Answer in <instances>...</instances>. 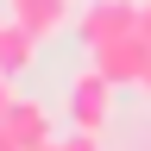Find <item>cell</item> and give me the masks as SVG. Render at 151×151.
Masks as SVG:
<instances>
[{"instance_id": "6da1fadb", "label": "cell", "mask_w": 151, "mask_h": 151, "mask_svg": "<svg viewBox=\"0 0 151 151\" xmlns=\"http://www.w3.org/2000/svg\"><path fill=\"white\" fill-rule=\"evenodd\" d=\"M113 94H120V88L107 82V69L88 63L69 82V120H76V132H94V139H101V132L113 126Z\"/></svg>"}, {"instance_id": "7a4b0ae2", "label": "cell", "mask_w": 151, "mask_h": 151, "mask_svg": "<svg viewBox=\"0 0 151 151\" xmlns=\"http://www.w3.org/2000/svg\"><path fill=\"white\" fill-rule=\"evenodd\" d=\"M139 25H145V6H139V0H88L82 44L101 50V44H113V38H126V32H139Z\"/></svg>"}, {"instance_id": "3957f363", "label": "cell", "mask_w": 151, "mask_h": 151, "mask_svg": "<svg viewBox=\"0 0 151 151\" xmlns=\"http://www.w3.org/2000/svg\"><path fill=\"white\" fill-rule=\"evenodd\" d=\"M94 69H107L113 88H139L145 69H151V38L145 32H126V38H113V44H101L94 50Z\"/></svg>"}, {"instance_id": "277c9868", "label": "cell", "mask_w": 151, "mask_h": 151, "mask_svg": "<svg viewBox=\"0 0 151 151\" xmlns=\"http://www.w3.org/2000/svg\"><path fill=\"white\" fill-rule=\"evenodd\" d=\"M6 19H19V25L38 32V38H57L69 25V0H6Z\"/></svg>"}, {"instance_id": "5b68a950", "label": "cell", "mask_w": 151, "mask_h": 151, "mask_svg": "<svg viewBox=\"0 0 151 151\" xmlns=\"http://www.w3.org/2000/svg\"><path fill=\"white\" fill-rule=\"evenodd\" d=\"M38 44H44L38 32H25L19 19H6V25H0V76H13V82H19V76L38 63Z\"/></svg>"}, {"instance_id": "8992f818", "label": "cell", "mask_w": 151, "mask_h": 151, "mask_svg": "<svg viewBox=\"0 0 151 151\" xmlns=\"http://www.w3.org/2000/svg\"><path fill=\"white\" fill-rule=\"evenodd\" d=\"M6 126L19 132V139H25V151L50 139V113L38 107V101H25V94H19V101H13V113H6Z\"/></svg>"}, {"instance_id": "52a82bcc", "label": "cell", "mask_w": 151, "mask_h": 151, "mask_svg": "<svg viewBox=\"0 0 151 151\" xmlns=\"http://www.w3.org/2000/svg\"><path fill=\"white\" fill-rule=\"evenodd\" d=\"M63 151H101V139L94 132H76V139H63Z\"/></svg>"}, {"instance_id": "ba28073f", "label": "cell", "mask_w": 151, "mask_h": 151, "mask_svg": "<svg viewBox=\"0 0 151 151\" xmlns=\"http://www.w3.org/2000/svg\"><path fill=\"white\" fill-rule=\"evenodd\" d=\"M13 101H19V94H13V76H0V120L13 113Z\"/></svg>"}, {"instance_id": "9c48e42d", "label": "cell", "mask_w": 151, "mask_h": 151, "mask_svg": "<svg viewBox=\"0 0 151 151\" xmlns=\"http://www.w3.org/2000/svg\"><path fill=\"white\" fill-rule=\"evenodd\" d=\"M0 151H25V139H19V132H13L6 120H0Z\"/></svg>"}, {"instance_id": "30bf717a", "label": "cell", "mask_w": 151, "mask_h": 151, "mask_svg": "<svg viewBox=\"0 0 151 151\" xmlns=\"http://www.w3.org/2000/svg\"><path fill=\"white\" fill-rule=\"evenodd\" d=\"M32 151H63V139H44V145H32Z\"/></svg>"}, {"instance_id": "8fae6325", "label": "cell", "mask_w": 151, "mask_h": 151, "mask_svg": "<svg viewBox=\"0 0 151 151\" xmlns=\"http://www.w3.org/2000/svg\"><path fill=\"white\" fill-rule=\"evenodd\" d=\"M139 32H145V38H151V0H145V25H139Z\"/></svg>"}, {"instance_id": "7c38bea8", "label": "cell", "mask_w": 151, "mask_h": 151, "mask_svg": "<svg viewBox=\"0 0 151 151\" xmlns=\"http://www.w3.org/2000/svg\"><path fill=\"white\" fill-rule=\"evenodd\" d=\"M139 88H145V94H151V69H145V82H139Z\"/></svg>"}, {"instance_id": "4fadbf2b", "label": "cell", "mask_w": 151, "mask_h": 151, "mask_svg": "<svg viewBox=\"0 0 151 151\" xmlns=\"http://www.w3.org/2000/svg\"><path fill=\"white\" fill-rule=\"evenodd\" d=\"M0 25H6V13H0Z\"/></svg>"}]
</instances>
